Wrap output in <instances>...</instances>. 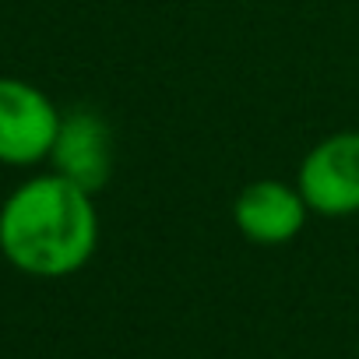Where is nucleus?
Returning a JSON list of instances; mask_svg holds the SVG:
<instances>
[{
  "label": "nucleus",
  "instance_id": "f257e3e1",
  "mask_svg": "<svg viewBox=\"0 0 359 359\" xmlns=\"http://www.w3.org/2000/svg\"><path fill=\"white\" fill-rule=\"evenodd\" d=\"M95 194L60 172H39L18 184L0 205V254L29 278H67L99 247Z\"/></svg>",
  "mask_w": 359,
  "mask_h": 359
},
{
  "label": "nucleus",
  "instance_id": "7ed1b4c3",
  "mask_svg": "<svg viewBox=\"0 0 359 359\" xmlns=\"http://www.w3.org/2000/svg\"><path fill=\"white\" fill-rule=\"evenodd\" d=\"M296 187L313 215L348 219L359 212V130L320 137L296 169Z\"/></svg>",
  "mask_w": 359,
  "mask_h": 359
},
{
  "label": "nucleus",
  "instance_id": "39448f33",
  "mask_svg": "<svg viewBox=\"0 0 359 359\" xmlns=\"http://www.w3.org/2000/svg\"><path fill=\"white\" fill-rule=\"evenodd\" d=\"M306 201L296 184L254 180L233 201V222L243 240L257 247H282L306 229Z\"/></svg>",
  "mask_w": 359,
  "mask_h": 359
},
{
  "label": "nucleus",
  "instance_id": "20e7f679",
  "mask_svg": "<svg viewBox=\"0 0 359 359\" xmlns=\"http://www.w3.org/2000/svg\"><path fill=\"white\" fill-rule=\"evenodd\" d=\"M53 172L78 184L88 194H99L113 176V130L95 109H71L60 120V134L50 151Z\"/></svg>",
  "mask_w": 359,
  "mask_h": 359
},
{
  "label": "nucleus",
  "instance_id": "f03ea898",
  "mask_svg": "<svg viewBox=\"0 0 359 359\" xmlns=\"http://www.w3.org/2000/svg\"><path fill=\"white\" fill-rule=\"evenodd\" d=\"M64 113L25 78H0V165L29 169L50 162Z\"/></svg>",
  "mask_w": 359,
  "mask_h": 359
}]
</instances>
